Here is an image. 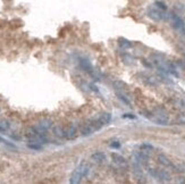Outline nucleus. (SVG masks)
<instances>
[{
	"label": "nucleus",
	"instance_id": "4468645a",
	"mask_svg": "<svg viewBox=\"0 0 185 184\" xmlns=\"http://www.w3.org/2000/svg\"><path fill=\"white\" fill-rule=\"evenodd\" d=\"M27 148L28 149H31V150H41L42 149V145H41V143H39V142H32V143H28L27 145Z\"/></svg>",
	"mask_w": 185,
	"mask_h": 184
},
{
	"label": "nucleus",
	"instance_id": "f257e3e1",
	"mask_svg": "<svg viewBox=\"0 0 185 184\" xmlns=\"http://www.w3.org/2000/svg\"><path fill=\"white\" fill-rule=\"evenodd\" d=\"M90 172V166L86 164V163H81L79 166L74 169V172L72 173V176L69 178V183L70 184H77L82 181L83 177L88 176Z\"/></svg>",
	"mask_w": 185,
	"mask_h": 184
},
{
	"label": "nucleus",
	"instance_id": "9b49d317",
	"mask_svg": "<svg viewBox=\"0 0 185 184\" xmlns=\"http://www.w3.org/2000/svg\"><path fill=\"white\" fill-rule=\"evenodd\" d=\"M91 158L95 163H104L106 160V155L104 152H101V151H95L94 154H92Z\"/></svg>",
	"mask_w": 185,
	"mask_h": 184
},
{
	"label": "nucleus",
	"instance_id": "f03ea898",
	"mask_svg": "<svg viewBox=\"0 0 185 184\" xmlns=\"http://www.w3.org/2000/svg\"><path fill=\"white\" fill-rule=\"evenodd\" d=\"M146 14H148V16H149L151 19L157 21V22L169 18V15H167L165 10H161V9H159L157 7H150V8H148Z\"/></svg>",
	"mask_w": 185,
	"mask_h": 184
},
{
	"label": "nucleus",
	"instance_id": "9d476101",
	"mask_svg": "<svg viewBox=\"0 0 185 184\" xmlns=\"http://www.w3.org/2000/svg\"><path fill=\"white\" fill-rule=\"evenodd\" d=\"M99 123L102 125V126H105V125H108L109 123H110V120H111V115L109 114V113H104V114H101L100 116H99Z\"/></svg>",
	"mask_w": 185,
	"mask_h": 184
},
{
	"label": "nucleus",
	"instance_id": "412c9836",
	"mask_svg": "<svg viewBox=\"0 0 185 184\" xmlns=\"http://www.w3.org/2000/svg\"><path fill=\"white\" fill-rule=\"evenodd\" d=\"M0 132H2V133H3V132H6L5 130H3V127H2L1 125H0Z\"/></svg>",
	"mask_w": 185,
	"mask_h": 184
},
{
	"label": "nucleus",
	"instance_id": "f3484780",
	"mask_svg": "<svg viewBox=\"0 0 185 184\" xmlns=\"http://www.w3.org/2000/svg\"><path fill=\"white\" fill-rule=\"evenodd\" d=\"M177 124H181V125H184L185 124V113L182 114V115L177 118Z\"/></svg>",
	"mask_w": 185,
	"mask_h": 184
},
{
	"label": "nucleus",
	"instance_id": "a211bd4d",
	"mask_svg": "<svg viewBox=\"0 0 185 184\" xmlns=\"http://www.w3.org/2000/svg\"><path fill=\"white\" fill-rule=\"evenodd\" d=\"M110 147L114 148V149H118V148H120V143H119L118 141H113L110 143Z\"/></svg>",
	"mask_w": 185,
	"mask_h": 184
},
{
	"label": "nucleus",
	"instance_id": "2eb2a0df",
	"mask_svg": "<svg viewBox=\"0 0 185 184\" xmlns=\"http://www.w3.org/2000/svg\"><path fill=\"white\" fill-rule=\"evenodd\" d=\"M0 125L3 127V130H5V131H8V130H9V127H10L9 122H8V120H6V119L1 120V122H0Z\"/></svg>",
	"mask_w": 185,
	"mask_h": 184
},
{
	"label": "nucleus",
	"instance_id": "aec40b11",
	"mask_svg": "<svg viewBox=\"0 0 185 184\" xmlns=\"http://www.w3.org/2000/svg\"><path fill=\"white\" fill-rule=\"evenodd\" d=\"M10 136H12V139H15V140H19V136H17V135H14V134H12Z\"/></svg>",
	"mask_w": 185,
	"mask_h": 184
},
{
	"label": "nucleus",
	"instance_id": "423d86ee",
	"mask_svg": "<svg viewBox=\"0 0 185 184\" xmlns=\"http://www.w3.org/2000/svg\"><path fill=\"white\" fill-rule=\"evenodd\" d=\"M113 161H114L117 166H119V167H125V168H127V166H128L126 159L123 157V156L118 155V154H113Z\"/></svg>",
	"mask_w": 185,
	"mask_h": 184
},
{
	"label": "nucleus",
	"instance_id": "20e7f679",
	"mask_svg": "<svg viewBox=\"0 0 185 184\" xmlns=\"http://www.w3.org/2000/svg\"><path fill=\"white\" fill-rule=\"evenodd\" d=\"M158 161L161 164V165H164L165 167H168V168H172L174 171L176 172V165L173 163L172 160L169 159V158L167 157V156H165V155H159L158 156Z\"/></svg>",
	"mask_w": 185,
	"mask_h": 184
},
{
	"label": "nucleus",
	"instance_id": "6e6552de",
	"mask_svg": "<svg viewBox=\"0 0 185 184\" xmlns=\"http://www.w3.org/2000/svg\"><path fill=\"white\" fill-rule=\"evenodd\" d=\"M79 66H81L84 71L89 72L91 75H93V67L88 59H79Z\"/></svg>",
	"mask_w": 185,
	"mask_h": 184
},
{
	"label": "nucleus",
	"instance_id": "f8f14e48",
	"mask_svg": "<svg viewBox=\"0 0 185 184\" xmlns=\"http://www.w3.org/2000/svg\"><path fill=\"white\" fill-rule=\"evenodd\" d=\"M53 134L58 138H65V130L61 126H55L53 127Z\"/></svg>",
	"mask_w": 185,
	"mask_h": 184
},
{
	"label": "nucleus",
	"instance_id": "0eeeda50",
	"mask_svg": "<svg viewBox=\"0 0 185 184\" xmlns=\"http://www.w3.org/2000/svg\"><path fill=\"white\" fill-rule=\"evenodd\" d=\"M95 131V127H94V125H93L92 120H90L88 124H85L83 127H82V135H84V136H88V135H91L93 132Z\"/></svg>",
	"mask_w": 185,
	"mask_h": 184
},
{
	"label": "nucleus",
	"instance_id": "dca6fc26",
	"mask_svg": "<svg viewBox=\"0 0 185 184\" xmlns=\"http://www.w3.org/2000/svg\"><path fill=\"white\" fill-rule=\"evenodd\" d=\"M155 5H156V7H157V8L161 9V10H165V12L167 10V7H166V5H165L162 1H156V3H155Z\"/></svg>",
	"mask_w": 185,
	"mask_h": 184
},
{
	"label": "nucleus",
	"instance_id": "ddd939ff",
	"mask_svg": "<svg viewBox=\"0 0 185 184\" xmlns=\"http://www.w3.org/2000/svg\"><path fill=\"white\" fill-rule=\"evenodd\" d=\"M118 44H119V47H120V48H123V49H127V48H130V47L132 46V43H131L128 40L124 39V38H119Z\"/></svg>",
	"mask_w": 185,
	"mask_h": 184
},
{
	"label": "nucleus",
	"instance_id": "7ed1b4c3",
	"mask_svg": "<svg viewBox=\"0 0 185 184\" xmlns=\"http://www.w3.org/2000/svg\"><path fill=\"white\" fill-rule=\"evenodd\" d=\"M169 18H171V21H172V25L174 28H176L177 31H182L183 33H185L184 22L181 19V17H178V16L175 15V14H171V15H169Z\"/></svg>",
	"mask_w": 185,
	"mask_h": 184
},
{
	"label": "nucleus",
	"instance_id": "6ab92c4d",
	"mask_svg": "<svg viewBox=\"0 0 185 184\" xmlns=\"http://www.w3.org/2000/svg\"><path fill=\"white\" fill-rule=\"evenodd\" d=\"M123 118H131V119H134L135 118V116L132 115V114H124L123 115Z\"/></svg>",
	"mask_w": 185,
	"mask_h": 184
},
{
	"label": "nucleus",
	"instance_id": "39448f33",
	"mask_svg": "<svg viewBox=\"0 0 185 184\" xmlns=\"http://www.w3.org/2000/svg\"><path fill=\"white\" fill-rule=\"evenodd\" d=\"M76 135H77V127L74 124L69 125L67 130H65V138H67L68 140H74Z\"/></svg>",
	"mask_w": 185,
	"mask_h": 184
},
{
	"label": "nucleus",
	"instance_id": "1a4fd4ad",
	"mask_svg": "<svg viewBox=\"0 0 185 184\" xmlns=\"http://www.w3.org/2000/svg\"><path fill=\"white\" fill-rule=\"evenodd\" d=\"M140 151L143 155H146V156L149 157L151 155V152L153 151V145H151L150 143H143V145H140Z\"/></svg>",
	"mask_w": 185,
	"mask_h": 184
}]
</instances>
